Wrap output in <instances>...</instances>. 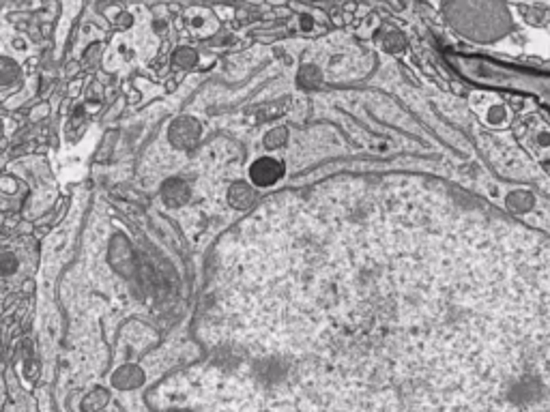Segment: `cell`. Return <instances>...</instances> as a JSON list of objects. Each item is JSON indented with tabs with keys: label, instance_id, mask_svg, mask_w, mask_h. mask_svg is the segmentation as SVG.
<instances>
[{
	"label": "cell",
	"instance_id": "obj_1",
	"mask_svg": "<svg viewBox=\"0 0 550 412\" xmlns=\"http://www.w3.org/2000/svg\"><path fill=\"white\" fill-rule=\"evenodd\" d=\"M447 58L456 67V71L464 76L466 80L488 86V89L512 91V93L536 97L540 101V106H544L550 112V73L548 71L505 65V62L479 58V56L449 54Z\"/></svg>",
	"mask_w": 550,
	"mask_h": 412
},
{
	"label": "cell",
	"instance_id": "obj_2",
	"mask_svg": "<svg viewBox=\"0 0 550 412\" xmlns=\"http://www.w3.org/2000/svg\"><path fill=\"white\" fill-rule=\"evenodd\" d=\"M279 176H282V165L275 159H260L252 168V179L260 187L273 185Z\"/></svg>",
	"mask_w": 550,
	"mask_h": 412
},
{
	"label": "cell",
	"instance_id": "obj_3",
	"mask_svg": "<svg viewBox=\"0 0 550 412\" xmlns=\"http://www.w3.org/2000/svg\"><path fill=\"white\" fill-rule=\"evenodd\" d=\"M170 135H172V140L176 146H190L196 142V137H198V127L194 123H190V120H179V123L170 129Z\"/></svg>",
	"mask_w": 550,
	"mask_h": 412
},
{
	"label": "cell",
	"instance_id": "obj_4",
	"mask_svg": "<svg viewBox=\"0 0 550 412\" xmlns=\"http://www.w3.org/2000/svg\"><path fill=\"white\" fill-rule=\"evenodd\" d=\"M533 202H536V198H533L529 192H523V189H518V192H512L507 196V206L512 211L516 213H523V211H529Z\"/></svg>",
	"mask_w": 550,
	"mask_h": 412
},
{
	"label": "cell",
	"instance_id": "obj_5",
	"mask_svg": "<svg viewBox=\"0 0 550 412\" xmlns=\"http://www.w3.org/2000/svg\"><path fill=\"white\" fill-rule=\"evenodd\" d=\"M256 194H254V189H249L247 185H235L230 189V202L237 206V209H241V206H249L254 202Z\"/></svg>",
	"mask_w": 550,
	"mask_h": 412
},
{
	"label": "cell",
	"instance_id": "obj_6",
	"mask_svg": "<svg viewBox=\"0 0 550 412\" xmlns=\"http://www.w3.org/2000/svg\"><path fill=\"white\" fill-rule=\"evenodd\" d=\"M163 198L168 200L170 204H181V202H185V198H187V187L183 185L181 181H170V183H165V187H163Z\"/></svg>",
	"mask_w": 550,
	"mask_h": 412
},
{
	"label": "cell",
	"instance_id": "obj_7",
	"mask_svg": "<svg viewBox=\"0 0 550 412\" xmlns=\"http://www.w3.org/2000/svg\"><path fill=\"white\" fill-rule=\"evenodd\" d=\"M505 118H507V112H505V108H501V106H494V108L490 110V114H488V120H492V123H503Z\"/></svg>",
	"mask_w": 550,
	"mask_h": 412
},
{
	"label": "cell",
	"instance_id": "obj_8",
	"mask_svg": "<svg viewBox=\"0 0 550 412\" xmlns=\"http://www.w3.org/2000/svg\"><path fill=\"white\" fill-rule=\"evenodd\" d=\"M176 62H181V65H192V62H196V54L192 49H181L179 54H176Z\"/></svg>",
	"mask_w": 550,
	"mask_h": 412
}]
</instances>
